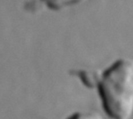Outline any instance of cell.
Here are the masks:
<instances>
[{
	"label": "cell",
	"mask_w": 133,
	"mask_h": 119,
	"mask_svg": "<svg viewBox=\"0 0 133 119\" xmlns=\"http://www.w3.org/2000/svg\"><path fill=\"white\" fill-rule=\"evenodd\" d=\"M105 114L111 119L133 116V58H121L101 72L97 85Z\"/></svg>",
	"instance_id": "1"
},
{
	"label": "cell",
	"mask_w": 133,
	"mask_h": 119,
	"mask_svg": "<svg viewBox=\"0 0 133 119\" xmlns=\"http://www.w3.org/2000/svg\"><path fill=\"white\" fill-rule=\"evenodd\" d=\"M71 75L77 76L85 87L88 88H96L99 82L101 72L95 70L88 69H76L70 72Z\"/></svg>",
	"instance_id": "2"
},
{
	"label": "cell",
	"mask_w": 133,
	"mask_h": 119,
	"mask_svg": "<svg viewBox=\"0 0 133 119\" xmlns=\"http://www.w3.org/2000/svg\"><path fill=\"white\" fill-rule=\"evenodd\" d=\"M48 9L60 11L67 8L83 4L87 0H40Z\"/></svg>",
	"instance_id": "3"
},
{
	"label": "cell",
	"mask_w": 133,
	"mask_h": 119,
	"mask_svg": "<svg viewBox=\"0 0 133 119\" xmlns=\"http://www.w3.org/2000/svg\"><path fill=\"white\" fill-rule=\"evenodd\" d=\"M66 119H104V118L95 111H76L68 116Z\"/></svg>",
	"instance_id": "4"
}]
</instances>
